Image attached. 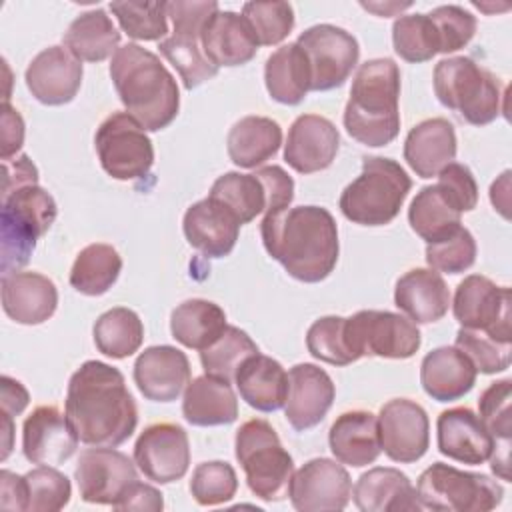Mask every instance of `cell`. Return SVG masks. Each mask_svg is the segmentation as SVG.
<instances>
[{
	"instance_id": "obj_5",
	"label": "cell",
	"mask_w": 512,
	"mask_h": 512,
	"mask_svg": "<svg viewBox=\"0 0 512 512\" xmlns=\"http://www.w3.org/2000/svg\"><path fill=\"white\" fill-rule=\"evenodd\" d=\"M410 188L412 180L396 160L366 156L360 176L342 190L338 206L354 224L384 226L398 216Z\"/></svg>"
},
{
	"instance_id": "obj_15",
	"label": "cell",
	"mask_w": 512,
	"mask_h": 512,
	"mask_svg": "<svg viewBox=\"0 0 512 512\" xmlns=\"http://www.w3.org/2000/svg\"><path fill=\"white\" fill-rule=\"evenodd\" d=\"M288 496L300 512H338L350 502L352 480L340 462L312 458L294 472Z\"/></svg>"
},
{
	"instance_id": "obj_60",
	"label": "cell",
	"mask_w": 512,
	"mask_h": 512,
	"mask_svg": "<svg viewBox=\"0 0 512 512\" xmlns=\"http://www.w3.org/2000/svg\"><path fill=\"white\" fill-rule=\"evenodd\" d=\"M0 508L2 510H28L26 478L10 470L0 472Z\"/></svg>"
},
{
	"instance_id": "obj_47",
	"label": "cell",
	"mask_w": 512,
	"mask_h": 512,
	"mask_svg": "<svg viewBox=\"0 0 512 512\" xmlns=\"http://www.w3.org/2000/svg\"><path fill=\"white\" fill-rule=\"evenodd\" d=\"M120 28L134 40H164L168 34L166 2H110Z\"/></svg>"
},
{
	"instance_id": "obj_42",
	"label": "cell",
	"mask_w": 512,
	"mask_h": 512,
	"mask_svg": "<svg viewBox=\"0 0 512 512\" xmlns=\"http://www.w3.org/2000/svg\"><path fill=\"white\" fill-rule=\"evenodd\" d=\"M460 216L462 214L444 200L436 184L420 188L408 208L410 228L426 240V244L438 242L458 230L462 226Z\"/></svg>"
},
{
	"instance_id": "obj_10",
	"label": "cell",
	"mask_w": 512,
	"mask_h": 512,
	"mask_svg": "<svg viewBox=\"0 0 512 512\" xmlns=\"http://www.w3.org/2000/svg\"><path fill=\"white\" fill-rule=\"evenodd\" d=\"M100 166L114 180L148 176L154 164V146L146 130L128 114L112 112L94 134Z\"/></svg>"
},
{
	"instance_id": "obj_18",
	"label": "cell",
	"mask_w": 512,
	"mask_h": 512,
	"mask_svg": "<svg viewBox=\"0 0 512 512\" xmlns=\"http://www.w3.org/2000/svg\"><path fill=\"white\" fill-rule=\"evenodd\" d=\"M78 442L66 412L56 406L34 408L22 424V452L32 464L60 466L76 452Z\"/></svg>"
},
{
	"instance_id": "obj_54",
	"label": "cell",
	"mask_w": 512,
	"mask_h": 512,
	"mask_svg": "<svg viewBox=\"0 0 512 512\" xmlns=\"http://www.w3.org/2000/svg\"><path fill=\"white\" fill-rule=\"evenodd\" d=\"M438 192L444 196V200L462 212H470L478 204V184L474 180V174L468 166L450 162L438 172V182H436Z\"/></svg>"
},
{
	"instance_id": "obj_16",
	"label": "cell",
	"mask_w": 512,
	"mask_h": 512,
	"mask_svg": "<svg viewBox=\"0 0 512 512\" xmlns=\"http://www.w3.org/2000/svg\"><path fill=\"white\" fill-rule=\"evenodd\" d=\"M378 418L380 446L392 462L412 464L430 446V420L426 410L408 398L388 400Z\"/></svg>"
},
{
	"instance_id": "obj_63",
	"label": "cell",
	"mask_w": 512,
	"mask_h": 512,
	"mask_svg": "<svg viewBox=\"0 0 512 512\" xmlns=\"http://www.w3.org/2000/svg\"><path fill=\"white\" fill-rule=\"evenodd\" d=\"M408 6H410V2H404V4H384V6H380V4H366V2H362V8L372 10V12L380 14V16H388V14H390V10H404V8H408Z\"/></svg>"
},
{
	"instance_id": "obj_2",
	"label": "cell",
	"mask_w": 512,
	"mask_h": 512,
	"mask_svg": "<svg viewBox=\"0 0 512 512\" xmlns=\"http://www.w3.org/2000/svg\"><path fill=\"white\" fill-rule=\"evenodd\" d=\"M260 234L266 252L300 282H322L336 268L338 226L322 206H288L264 214Z\"/></svg>"
},
{
	"instance_id": "obj_30",
	"label": "cell",
	"mask_w": 512,
	"mask_h": 512,
	"mask_svg": "<svg viewBox=\"0 0 512 512\" xmlns=\"http://www.w3.org/2000/svg\"><path fill=\"white\" fill-rule=\"evenodd\" d=\"M456 158V132L446 118H428L410 128L404 140V160L420 178L438 172Z\"/></svg>"
},
{
	"instance_id": "obj_57",
	"label": "cell",
	"mask_w": 512,
	"mask_h": 512,
	"mask_svg": "<svg viewBox=\"0 0 512 512\" xmlns=\"http://www.w3.org/2000/svg\"><path fill=\"white\" fill-rule=\"evenodd\" d=\"M24 144V120L10 102L2 104V130H0V158L10 160Z\"/></svg>"
},
{
	"instance_id": "obj_24",
	"label": "cell",
	"mask_w": 512,
	"mask_h": 512,
	"mask_svg": "<svg viewBox=\"0 0 512 512\" xmlns=\"http://www.w3.org/2000/svg\"><path fill=\"white\" fill-rule=\"evenodd\" d=\"M238 218L212 198L194 202L182 220V230L192 248L208 258L228 256L240 234Z\"/></svg>"
},
{
	"instance_id": "obj_1",
	"label": "cell",
	"mask_w": 512,
	"mask_h": 512,
	"mask_svg": "<svg viewBox=\"0 0 512 512\" xmlns=\"http://www.w3.org/2000/svg\"><path fill=\"white\" fill-rule=\"evenodd\" d=\"M64 412L88 446L116 448L138 426V408L124 374L100 360H86L68 382Z\"/></svg>"
},
{
	"instance_id": "obj_27",
	"label": "cell",
	"mask_w": 512,
	"mask_h": 512,
	"mask_svg": "<svg viewBox=\"0 0 512 512\" xmlns=\"http://www.w3.org/2000/svg\"><path fill=\"white\" fill-rule=\"evenodd\" d=\"M354 504L362 512H418L422 504L410 478L398 468L376 466L354 484Z\"/></svg>"
},
{
	"instance_id": "obj_26",
	"label": "cell",
	"mask_w": 512,
	"mask_h": 512,
	"mask_svg": "<svg viewBox=\"0 0 512 512\" xmlns=\"http://www.w3.org/2000/svg\"><path fill=\"white\" fill-rule=\"evenodd\" d=\"M58 306L56 284L40 272L2 276V308L16 324L36 326L52 318Z\"/></svg>"
},
{
	"instance_id": "obj_14",
	"label": "cell",
	"mask_w": 512,
	"mask_h": 512,
	"mask_svg": "<svg viewBox=\"0 0 512 512\" xmlns=\"http://www.w3.org/2000/svg\"><path fill=\"white\" fill-rule=\"evenodd\" d=\"M138 470L156 484H170L188 472L190 442L182 426L156 422L146 426L134 444Z\"/></svg>"
},
{
	"instance_id": "obj_3",
	"label": "cell",
	"mask_w": 512,
	"mask_h": 512,
	"mask_svg": "<svg viewBox=\"0 0 512 512\" xmlns=\"http://www.w3.org/2000/svg\"><path fill=\"white\" fill-rule=\"evenodd\" d=\"M110 78L126 112L146 132H158L178 116L180 90L174 76L140 44L128 42L114 52Z\"/></svg>"
},
{
	"instance_id": "obj_23",
	"label": "cell",
	"mask_w": 512,
	"mask_h": 512,
	"mask_svg": "<svg viewBox=\"0 0 512 512\" xmlns=\"http://www.w3.org/2000/svg\"><path fill=\"white\" fill-rule=\"evenodd\" d=\"M436 438L440 454L470 466L484 464L494 452V438L480 416L466 406L440 412L436 420Z\"/></svg>"
},
{
	"instance_id": "obj_39",
	"label": "cell",
	"mask_w": 512,
	"mask_h": 512,
	"mask_svg": "<svg viewBox=\"0 0 512 512\" xmlns=\"http://www.w3.org/2000/svg\"><path fill=\"white\" fill-rule=\"evenodd\" d=\"M122 256L110 244H88L82 248L70 270V286L84 296H102L118 280Z\"/></svg>"
},
{
	"instance_id": "obj_28",
	"label": "cell",
	"mask_w": 512,
	"mask_h": 512,
	"mask_svg": "<svg viewBox=\"0 0 512 512\" xmlns=\"http://www.w3.org/2000/svg\"><path fill=\"white\" fill-rule=\"evenodd\" d=\"M476 368L456 346H440L428 352L420 364V384L436 402H454L476 384Z\"/></svg>"
},
{
	"instance_id": "obj_19",
	"label": "cell",
	"mask_w": 512,
	"mask_h": 512,
	"mask_svg": "<svg viewBox=\"0 0 512 512\" xmlns=\"http://www.w3.org/2000/svg\"><path fill=\"white\" fill-rule=\"evenodd\" d=\"M82 62L64 46H48L26 68L24 80L30 94L46 106H62L74 100L82 84Z\"/></svg>"
},
{
	"instance_id": "obj_48",
	"label": "cell",
	"mask_w": 512,
	"mask_h": 512,
	"mask_svg": "<svg viewBox=\"0 0 512 512\" xmlns=\"http://www.w3.org/2000/svg\"><path fill=\"white\" fill-rule=\"evenodd\" d=\"M242 16L248 20L260 46L280 44L294 28V8L288 2H246Z\"/></svg>"
},
{
	"instance_id": "obj_32",
	"label": "cell",
	"mask_w": 512,
	"mask_h": 512,
	"mask_svg": "<svg viewBox=\"0 0 512 512\" xmlns=\"http://www.w3.org/2000/svg\"><path fill=\"white\" fill-rule=\"evenodd\" d=\"M240 398L260 412H276L286 404L288 372L266 354H254L242 362L234 376Z\"/></svg>"
},
{
	"instance_id": "obj_59",
	"label": "cell",
	"mask_w": 512,
	"mask_h": 512,
	"mask_svg": "<svg viewBox=\"0 0 512 512\" xmlns=\"http://www.w3.org/2000/svg\"><path fill=\"white\" fill-rule=\"evenodd\" d=\"M2 196L30 184H38V168L34 162L26 156H14L10 160H2Z\"/></svg>"
},
{
	"instance_id": "obj_38",
	"label": "cell",
	"mask_w": 512,
	"mask_h": 512,
	"mask_svg": "<svg viewBox=\"0 0 512 512\" xmlns=\"http://www.w3.org/2000/svg\"><path fill=\"white\" fill-rule=\"evenodd\" d=\"M226 326V312L216 302L204 298L184 300L170 316L172 338L198 352L214 344Z\"/></svg>"
},
{
	"instance_id": "obj_35",
	"label": "cell",
	"mask_w": 512,
	"mask_h": 512,
	"mask_svg": "<svg viewBox=\"0 0 512 512\" xmlns=\"http://www.w3.org/2000/svg\"><path fill=\"white\" fill-rule=\"evenodd\" d=\"M264 84L272 100L296 106L310 92V66L304 50L292 42L274 50L264 64Z\"/></svg>"
},
{
	"instance_id": "obj_46",
	"label": "cell",
	"mask_w": 512,
	"mask_h": 512,
	"mask_svg": "<svg viewBox=\"0 0 512 512\" xmlns=\"http://www.w3.org/2000/svg\"><path fill=\"white\" fill-rule=\"evenodd\" d=\"M306 348L316 360L332 366H348L358 360L350 350L346 318L342 316H322L314 320L306 332Z\"/></svg>"
},
{
	"instance_id": "obj_9",
	"label": "cell",
	"mask_w": 512,
	"mask_h": 512,
	"mask_svg": "<svg viewBox=\"0 0 512 512\" xmlns=\"http://www.w3.org/2000/svg\"><path fill=\"white\" fill-rule=\"evenodd\" d=\"M416 494L422 508L428 510L488 512L502 502L504 488L486 474L434 462L418 476Z\"/></svg>"
},
{
	"instance_id": "obj_45",
	"label": "cell",
	"mask_w": 512,
	"mask_h": 512,
	"mask_svg": "<svg viewBox=\"0 0 512 512\" xmlns=\"http://www.w3.org/2000/svg\"><path fill=\"white\" fill-rule=\"evenodd\" d=\"M158 48L160 54L178 70L186 90H192L218 74V68L204 56L200 38L170 34L160 40Z\"/></svg>"
},
{
	"instance_id": "obj_36",
	"label": "cell",
	"mask_w": 512,
	"mask_h": 512,
	"mask_svg": "<svg viewBox=\"0 0 512 512\" xmlns=\"http://www.w3.org/2000/svg\"><path fill=\"white\" fill-rule=\"evenodd\" d=\"M282 144V128L268 116H244L228 132L230 160L240 168H256L270 160Z\"/></svg>"
},
{
	"instance_id": "obj_58",
	"label": "cell",
	"mask_w": 512,
	"mask_h": 512,
	"mask_svg": "<svg viewBox=\"0 0 512 512\" xmlns=\"http://www.w3.org/2000/svg\"><path fill=\"white\" fill-rule=\"evenodd\" d=\"M116 510H150V512H160L164 508L162 492L156 490L150 484H144L136 480L130 484L124 494L114 502Z\"/></svg>"
},
{
	"instance_id": "obj_62",
	"label": "cell",
	"mask_w": 512,
	"mask_h": 512,
	"mask_svg": "<svg viewBox=\"0 0 512 512\" xmlns=\"http://www.w3.org/2000/svg\"><path fill=\"white\" fill-rule=\"evenodd\" d=\"M12 436H14V420L8 414H2V460L8 458L12 450Z\"/></svg>"
},
{
	"instance_id": "obj_37",
	"label": "cell",
	"mask_w": 512,
	"mask_h": 512,
	"mask_svg": "<svg viewBox=\"0 0 512 512\" xmlns=\"http://www.w3.org/2000/svg\"><path fill=\"white\" fill-rule=\"evenodd\" d=\"M62 42L80 62H102L118 50L120 30L106 10L94 8L70 22Z\"/></svg>"
},
{
	"instance_id": "obj_13",
	"label": "cell",
	"mask_w": 512,
	"mask_h": 512,
	"mask_svg": "<svg viewBox=\"0 0 512 512\" xmlns=\"http://www.w3.org/2000/svg\"><path fill=\"white\" fill-rule=\"evenodd\" d=\"M452 312L460 328L478 330L494 340L512 344L510 328V288L496 286L480 274L466 276L454 292Z\"/></svg>"
},
{
	"instance_id": "obj_52",
	"label": "cell",
	"mask_w": 512,
	"mask_h": 512,
	"mask_svg": "<svg viewBox=\"0 0 512 512\" xmlns=\"http://www.w3.org/2000/svg\"><path fill=\"white\" fill-rule=\"evenodd\" d=\"M476 262V240L464 226L450 236L426 244V264L436 272L460 274Z\"/></svg>"
},
{
	"instance_id": "obj_21",
	"label": "cell",
	"mask_w": 512,
	"mask_h": 512,
	"mask_svg": "<svg viewBox=\"0 0 512 512\" xmlns=\"http://www.w3.org/2000/svg\"><path fill=\"white\" fill-rule=\"evenodd\" d=\"M340 148L338 128L324 116L302 114L298 116L284 144V160L298 174H314L326 170Z\"/></svg>"
},
{
	"instance_id": "obj_33",
	"label": "cell",
	"mask_w": 512,
	"mask_h": 512,
	"mask_svg": "<svg viewBox=\"0 0 512 512\" xmlns=\"http://www.w3.org/2000/svg\"><path fill=\"white\" fill-rule=\"evenodd\" d=\"M182 414L192 426H224L238 418V400L228 380L204 374L188 382Z\"/></svg>"
},
{
	"instance_id": "obj_56",
	"label": "cell",
	"mask_w": 512,
	"mask_h": 512,
	"mask_svg": "<svg viewBox=\"0 0 512 512\" xmlns=\"http://www.w3.org/2000/svg\"><path fill=\"white\" fill-rule=\"evenodd\" d=\"M256 176L262 180L268 194V208L264 214L288 208L294 198V180L280 166H264L256 170Z\"/></svg>"
},
{
	"instance_id": "obj_7",
	"label": "cell",
	"mask_w": 512,
	"mask_h": 512,
	"mask_svg": "<svg viewBox=\"0 0 512 512\" xmlns=\"http://www.w3.org/2000/svg\"><path fill=\"white\" fill-rule=\"evenodd\" d=\"M434 94L468 124L484 126L502 112L500 80L466 56L444 58L434 68Z\"/></svg>"
},
{
	"instance_id": "obj_25",
	"label": "cell",
	"mask_w": 512,
	"mask_h": 512,
	"mask_svg": "<svg viewBox=\"0 0 512 512\" xmlns=\"http://www.w3.org/2000/svg\"><path fill=\"white\" fill-rule=\"evenodd\" d=\"M200 46L216 68L242 66L260 48L248 20L232 10H218L210 16L200 34Z\"/></svg>"
},
{
	"instance_id": "obj_12",
	"label": "cell",
	"mask_w": 512,
	"mask_h": 512,
	"mask_svg": "<svg viewBox=\"0 0 512 512\" xmlns=\"http://www.w3.org/2000/svg\"><path fill=\"white\" fill-rule=\"evenodd\" d=\"M296 44L304 50L310 66V90L326 92L340 88L358 64L356 38L334 24L306 28Z\"/></svg>"
},
{
	"instance_id": "obj_20",
	"label": "cell",
	"mask_w": 512,
	"mask_h": 512,
	"mask_svg": "<svg viewBox=\"0 0 512 512\" xmlns=\"http://www.w3.org/2000/svg\"><path fill=\"white\" fill-rule=\"evenodd\" d=\"M336 396V388L326 370L316 364L302 362L288 372V396L284 414L288 424L298 430L318 426L328 414Z\"/></svg>"
},
{
	"instance_id": "obj_8",
	"label": "cell",
	"mask_w": 512,
	"mask_h": 512,
	"mask_svg": "<svg viewBox=\"0 0 512 512\" xmlns=\"http://www.w3.org/2000/svg\"><path fill=\"white\" fill-rule=\"evenodd\" d=\"M236 460L240 462L248 488L264 502H280L288 496L294 476V460L282 446L270 422L254 418L236 430Z\"/></svg>"
},
{
	"instance_id": "obj_17",
	"label": "cell",
	"mask_w": 512,
	"mask_h": 512,
	"mask_svg": "<svg viewBox=\"0 0 512 512\" xmlns=\"http://www.w3.org/2000/svg\"><path fill=\"white\" fill-rule=\"evenodd\" d=\"M80 498L88 504H108L124 494V490L138 480L136 462L124 452L108 446H92L78 458L74 470Z\"/></svg>"
},
{
	"instance_id": "obj_61",
	"label": "cell",
	"mask_w": 512,
	"mask_h": 512,
	"mask_svg": "<svg viewBox=\"0 0 512 512\" xmlns=\"http://www.w3.org/2000/svg\"><path fill=\"white\" fill-rule=\"evenodd\" d=\"M0 402H2V414H8L14 418L26 410L30 402V394L22 386V382L4 374L0 378Z\"/></svg>"
},
{
	"instance_id": "obj_44",
	"label": "cell",
	"mask_w": 512,
	"mask_h": 512,
	"mask_svg": "<svg viewBox=\"0 0 512 512\" xmlns=\"http://www.w3.org/2000/svg\"><path fill=\"white\" fill-rule=\"evenodd\" d=\"M394 52L412 64L428 62L440 54V40L436 26L428 14H406L392 24Z\"/></svg>"
},
{
	"instance_id": "obj_41",
	"label": "cell",
	"mask_w": 512,
	"mask_h": 512,
	"mask_svg": "<svg viewBox=\"0 0 512 512\" xmlns=\"http://www.w3.org/2000/svg\"><path fill=\"white\" fill-rule=\"evenodd\" d=\"M208 198L228 208L240 224L252 222L268 208V194L256 172H226L218 176L210 188Z\"/></svg>"
},
{
	"instance_id": "obj_34",
	"label": "cell",
	"mask_w": 512,
	"mask_h": 512,
	"mask_svg": "<svg viewBox=\"0 0 512 512\" xmlns=\"http://www.w3.org/2000/svg\"><path fill=\"white\" fill-rule=\"evenodd\" d=\"M512 382L508 378L492 382L478 400L480 420L494 438L490 456L492 472L500 480H510V438H512Z\"/></svg>"
},
{
	"instance_id": "obj_51",
	"label": "cell",
	"mask_w": 512,
	"mask_h": 512,
	"mask_svg": "<svg viewBox=\"0 0 512 512\" xmlns=\"http://www.w3.org/2000/svg\"><path fill=\"white\" fill-rule=\"evenodd\" d=\"M454 346L460 352H464L468 360L474 364L476 372H482V374L504 372L512 360V344L494 340L488 334L478 330L460 328L456 334Z\"/></svg>"
},
{
	"instance_id": "obj_6",
	"label": "cell",
	"mask_w": 512,
	"mask_h": 512,
	"mask_svg": "<svg viewBox=\"0 0 512 512\" xmlns=\"http://www.w3.org/2000/svg\"><path fill=\"white\" fill-rule=\"evenodd\" d=\"M58 214L50 192L38 184L22 186L2 196L0 210V272H20L30 262L40 236L48 232Z\"/></svg>"
},
{
	"instance_id": "obj_11",
	"label": "cell",
	"mask_w": 512,
	"mask_h": 512,
	"mask_svg": "<svg viewBox=\"0 0 512 512\" xmlns=\"http://www.w3.org/2000/svg\"><path fill=\"white\" fill-rule=\"evenodd\" d=\"M346 338L358 360L362 356L406 360L422 344L418 326L410 318L388 310H360L346 318Z\"/></svg>"
},
{
	"instance_id": "obj_43",
	"label": "cell",
	"mask_w": 512,
	"mask_h": 512,
	"mask_svg": "<svg viewBox=\"0 0 512 512\" xmlns=\"http://www.w3.org/2000/svg\"><path fill=\"white\" fill-rule=\"evenodd\" d=\"M254 354H258L256 342L238 326L228 324L214 344L200 350V364L204 374L232 382L242 362Z\"/></svg>"
},
{
	"instance_id": "obj_29",
	"label": "cell",
	"mask_w": 512,
	"mask_h": 512,
	"mask_svg": "<svg viewBox=\"0 0 512 512\" xmlns=\"http://www.w3.org/2000/svg\"><path fill=\"white\" fill-rule=\"evenodd\" d=\"M394 304L414 324H430L444 318L450 308V290L432 268H412L398 278Z\"/></svg>"
},
{
	"instance_id": "obj_53",
	"label": "cell",
	"mask_w": 512,
	"mask_h": 512,
	"mask_svg": "<svg viewBox=\"0 0 512 512\" xmlns=\"http://www.w3.org/2000/svg\"><path fill=\"white\" fill-rule=\"evenodd\" d=\"M428 18L436 26L440 54H450L464 48L476 32V16L456 4L436 6Z\"/></svg>"
},
{
	"instance_id": "obj_55",
	"label": "cell",
	"mask_w": 512,
	"mask_h": 512,
	"mask_svg": "<svg viewBox=\"0 0 512 512\" xmlns=\"http://www.w3.org/2000/svg\"><path fill=\"white\" fill-rule=\"evenodd\" d=\"M220 10L218 2L204 0V2H190V0H172L166 2V14L172 20V34L200 38L204 24L210 20L212 14Z\"/></svg>"
},
{
	"instance_id": "obj_40",
	"label": "cell",
	"mask_w": 512,
	"mask_h": 512,
	"mask_svg": "<svg viewBox=\"0 0 512 512\" xmlns=\"http://www.w3.org/2000/svg\"><path fill=\"white\" fill-rule=\"evenodd\" d=\"M92 334L98 352L108 358L122 360L140 350L144 340V324L134 310L116 306L98 316Z\"/></svg>"
},
{
	"instance_id": "obj_49",
	"label": "cell",
	"mask_w": 512,
	"mask_h": 512,
	"mask_svg": "<svg viewBox=\"0 0 512 512\" xmlns=\"http://www.w3.org/2000/svg\"><path fill=\"white\" fill-rule=\"evenodd\" d=\"M238 490L236 470L222 460L202 462L190 478V494L200 506H218L234 498Z\"/></svg>"
},
{
	"instance_id": "obj_22",
	"label": "cell",
	"mask_w": 512,
	"mask_h": 512,
	"mask_svg": "<svg viewBox=\"0 0 512 512\" xmlns=\"http://www.w3.org/2000/svg\"><path fill=\"white\" fill-rule=\"evenodd\" d=\"M134 382L146 400L172 402L190 382L188 356L176 346H150L134 362Z\"/></svg>"
},
{
	"instance_id": "obj_50",
	"label": "cell",
	"mask_w": 512,
	"mask_h": 512,
	"mask_svg": "<svg viewBox=\"0 0 512 512\" xmlns=\"http://www.w3.org/2000/svg\"><path fill=\"white\" fill-rule=\"evenodd\" d=\"M28 490V510L56 512L62 510L72 496V486L66 474L54 466H38L24 474Z\"/></svg>"
},
{
	"instance_id": "obj_31",
	"label": "cell",
	"mask_w": 512,
	"mask_h": 512,
	"mask_svg": "<svg viewBox=\"0 0 512 512\" xmlns=\"http://www.w3.org/2000/svg\"><path fill=\"white\" fill-rule=\"evenodd\" d=\"M328 444L340 464L362 468L382 452L378 418L366 410H350L340 414L328 432Z\"/></svg>"
},
{
	"instance_id": "obj_4",
	"label": "cell",
	"mask_w": 512,
	"mask_h": 512,
	"mask_svg": "<svg viewBox=\"0 0 512 512\" xmlns=\"http://www.w3.org/2000/svg\"><path fill=\"white\" fill-rule=\"evenodd\" d=\"M400 68L392 58L358 66L344 108V128L360 144L380 148L400 132Z\"/></svg>"
}]
</instances>
